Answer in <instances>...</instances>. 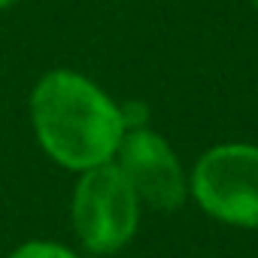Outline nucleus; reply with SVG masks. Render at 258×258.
I'll list each match as a JSON object with an SVG mask.
<instances>
[{"instance_id":"nucleus-2","label":"nucleus","mask_w":258,"mask_h":258,"mask_svg":"<svg viewBox=\"0 0 258 258\" xmlns=\"http://www.w3.org/2000/svg\"><path fill=\"white\" fill-rule=\"evenodd\" d=\"M140 198L115 164L88 167L76 185L73 222L79 240L94 252H112L137 231Z\"/></svg>"},{"instance_id":"nucleus-4","label":"nucleus","mask_w":258,"mask_h":258,"mask_svg":"<svg viewBox=\"0 0 258 258\" xmlns=\"http://www.w3.org/2000/svg\"><path fill=\"white\" fill-rule=\"evenodd\" d=\"M115 152V167L124 173L140 201L155 210H176L185 201V176L164 137L146 127H134L131 134L121 137Z\"/></svg>"},{"instance_id":"nucleus-3","label":"nucleus","mask_w":258,"mask_h":258,"mask_svg":"<svg viewBox=\"0 0 258 258\" xmlns=\"http://www.w3.org/2000/svg\"><path fill=\"white\" fill-rule=\"evenodd\" d=\"M191 191L219 222L258 228V146L225 143L210 149L191 173Z\"/></svg>"},{"instance_id":"nucleus-5","label":"nucleus","mask_w":258,"mask_h":258,"mask_svg":"<svg viewBox=\"0 0 258 258\" xmlns=\"http://www.w3.org/2000/svg\"><path fill=\"white\" fill-rule=\"evenodd\" d=\"M10 258H76L73 252H67L58 243H25L22 249H16Z\"/></svg>"},{"instance_id":"nucleus-6","label":"nucleus","mask_w":258,"mask_h":258,"mask_svg":"<svg viewBox=\"0 0 258 258\" xmlns=\"http://www.w3.org/2000/svg\"><path fill=\"white\" fill-rule=\"evenodd\" d=\"M7 4H13V0H0V7H7Z\"/></svg>"},{"instance_id":"nucleus-7","label":"nucleus","mask_w":258,"mask_h":258,"mask_svg":"<svg viewBox=\"0 0 258 258\" xmlns=\"http://www.w3.org/2000/svg\"><path fill=\"white\" fill-rule=\"evenodd\" d=\"M252 7H255V10H258V0H252Z\"/></svg>"},{"instance_id":"nucleus-1","label":"nucleus","mask_w":258,"mask_h":258,"mask_svg":"<svg viewBox=\"0 0 258 258\" xmlns=\"http://www.w3.org/2000/svg\"><path fill=\"white\" fill-rule=\"evenodd\" d=\"M34 124L43 149L73 170L106 164L121 137V109L85 76L55 70L34 91Z\"/></svg>"}]
</instances>
